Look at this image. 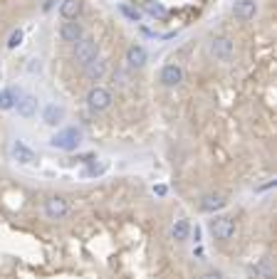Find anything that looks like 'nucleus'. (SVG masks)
<instances>
[{
	"label": "nucleus",
	"mask_w": 277,
	"mask_h": 279,
	"mask_svg": "<svg viewBox=\"0 0 277 279\" xmlns=\"http://www.w3.org/2000/svg\"><path fill=\"white\" fill-rule=\"evenodd\" d=\"M82 141V131L79 129H65V131H57L52 136V146L55 148H62V151H74Z\"/></svg>",
	"instance_id": "nucleus-4"
},
{
	"label": "nucleus",
	"mask_w": 277,
	"mask_h": 279,
	"mask_svg": "<svg viewBox=\"0 0 277 279\" xmlns=\"http://www.w3.org/2000/svg\"><path fill=\"white\" fill-rule=\"evenodd\" d=\"M84 74H87V79L99 82V79L107 74V62H104V60H99V57H94L89 65H84Z\"/></svg>",
	"instance_id": "nucleus-13"
},
{
	"label": "nucleus",
	"mask_w": 277,
	"mask_h": 279,
	"mask_svg": "<svg viewBox=\"0 0 277 279\" xmlns=\"http://www.w3.org/2000/svg\"><path fill=\"white\" fill-rule=\"evenodd\" d=\"M161 84L163 87H178L181 82H183V70L178 67V65H166L163 70H161Z\"/></svg>",
	"instance_id": "nucleus-7"
},
{
	"label": "nucleus",
	"mask_w": 277,
	"mask_h": 279,
	"mask_svg": "<svg viewBox=\"0 0 277 279\" xmlns=\"http://www.w3.org/2000/svg\"><path fill=\"white\" fill-rule=\"evenodd\" d=\"M114 82H119V84H122V87H127V84H129V74H127V72H114Z\"/></svg>",
	"instance_id": "nucleus-24"
},
{
	"label": "nucleus",
	"mask_w": 277,
	"mask_h": 279,
	"mask_svg": "<svg viewBox=\"0 0 277 279\" xmlns=\"http://www.w3.org/2000/svg\"><path fill=\"white\" fill-rule=\"evenodd\" d=\"M233 12L238 20H253L258 12V0H235Z\"/></svg>",
	"instance_id": "nucleus-9"
},
{
	"label": "nucleus",
	"mask_w": 277,
	"mask_h": 279,
	"mask_svg": "<svg viewBox=\"0 0 277 279\" xmlns=\"http://www.w3.org/2000/svg\"><path fill=\"white\" fill-rule=\"evenodd\" d=\"M201 279H223V275H220L218 270H210V272H206Z\"/></svg>",
	"instance_id": "nucleus-25"
},
{
	"label": "nucleus",
	"mask_w": 277,
	"mask_h": 279,
	"mask_svg": "<svg viewBox=\"0 0 277 279\" xmlns=\"http://www.w3.org/2000/svg\"><path fill=\"white\" fill-rule=\"evenodd\" d=\"M250 272L255 275V279H275V265H273L270 257H265V260H260L258 265H253Z\"/></svg>",
	"instance_id": "nucleus-12"
},
{
	"label": "nucleus",
	"mask_w": 277,
	"mask_h": 279,
	"mask_svg": "<svg viewBox=\"0 0 277 279\" xmlns=\"http://www.w3.org/2000/svg\"><path fill=\"white\" fill-rule=\"evenodd\" d=\"M69 212V205H67V200L65 198H50L47 203H45V215L50 217V220H62L65 215Z\"/></svg>",
	"instance_id": "nucleus-5"
},
{
	"label": "nucleus",
	"mask_w": 277,
	"mask_h": 279,
	"mask_svg": "<svg viewBox=\"0 0 277 279\" xmlns=\"http://www.w3.org/2000/svg\"><path fill=\"white\" fill-rule=\"evenodd\" d=\"M210 235L215 237V240H230L233 235H235V222H233V217H228V215H218V217H213L210 220Z\"/></svg>",
	"instance_id": "nucleus-1"
},
{
	"label": "nucleus",
	"mask_w": 277,
	"mask_h": 279,
	"mask_svg": "<svg viewBox=\"0 0 277 279\" xmlns=\"http://www.w3.org/2000/svg\"><path fill=\"white\" fill-rule=\"evenodd\" d=\"M223 205H225V200L220 195H215V193H208V195H203V200H201V210H206V212H215V210H220Z\"/></svg>",
	"instance_id": "nucleus-18"
},
{
	"label": "nucleus",
	"mask_w": 277,
	"mask_h": 279,
	"mask_svg": "<svg viewBox=\"0 0 277 279\" xmlns=\"http://www.w3.org/2000/svg\"><path fill=\"white\" fill-rule=\"evenodd\" d=\"M60 37L65 40V42H77V40H82V25L77 22V20H67V22H62V27H60Z\"/></svg>",
	"instance_id": "nucleus-11"
},
{
	"label": "nucleus",
	"mask_w": 277,
	"mask_h": 279,
	"mask_svg": "<svg viewBox=\"0 0 277 279\" xmlns=\"http://www.w3.org/2000/svg\"><path fill=\"white\" fill-rule=\"evenodd\" d=\"M97 57V42L92 37H82L74 42V60L79 65H89Z\"/></svg>",
	"instance_id": "nucleus-3"
},
{
	"label": "nucleus",
	"mask_w": 277,
	"mask_h": 279,
	"mask_svg": "<svg viewBox=\"0 0 277 279\" xmlns=\"http://www.w3.org/2000/svg\"><path fill=\"white\" fill-rule=\"evenodd\" d=\"M148 12L156 15V17H166V7L158 5V2H148Z\"/></svg>",
	"instance_id": "nucleus-22"
},
{
	"label": "nucleus",
	"mask_w": 277,
	"mask_h": 279,
	"mask_svg": "<svg viewBox=\"0 0 277 279\" xmlns=\"http://www.w3.org/2000/svg\"><path fill=\"white\" fill-rule=\"evenodd\" d=\"M122 12H124L129 20H134V22H138V20H141V12H138V10H134V7H129V5H122Z\"/></svg>",
	"instance_id": "nucleus-23"
},
{
	"label": "nucleus",
	"mask_w": 277,
	"mask_h": 279,
	"mask_svg": "<svg viewBox=\"0 0 277 279\" xmlns=\"http://www.w3.org/2000/svg\"><path fill=\"white\" fill-rule=\"evenodd\" d=\"M12 156H15V161H17V163H22V166H35V163H37L35 151H32V148H27L22 141H15V146H12Z\"/></svg>",
	"instance_id": "nucleus-8"
},
{
	"label": "nucleus",
	"mask_w": 277,
	"mask_h": 279,
	"mask_svg": "<svg viewBox=\"0 0 277 279\" xmlns=\"http://www.w3.org/2000/svg\"><path fill=\"white\" fill-rule=\"evenodd\" d=\"M20 92H12V89H2L0 92V109H12L15 101H17Z\"/></svg>",
	"instance_id": "nucleus-19"
},
{
	"label": "nucleus",
	"mask_w": 277,
	"mask_h": 279,
	"mask_svg": "<svg viewBox=\"0 0 277 279\" xmlns=\"http://www.w3.org/2000/svg\"><path fill=\"white\" fill-rule=\"evenodd\" d=\"M62 116H65V109H62V106H55V104L45 106V114H42L45 124H50V126H57V124L62 121Z\"/></svg>",
	"instance_id": "nucleus-17"
},
{
	"label": "nucleus",
	"mask_w": 277,
	"mask_h": 279,
	"mask_svg": "<svg viewBox=\"0 0 277 279\" xmlns=\"http://www.w3.org/2000/svg\"><path fill=\"white\" fill-rule=\"evenodd\" d=\"M87 104L92 111H107L112 106V92L104 87H92L87 94Z\"/></svg>",
	"instance_id": "nucleus-2"
},
{
	"label": "nucleus",
	"mask_w": 277,
	"mask_h": 279,
	"mask_svg": "<svg viewBox=\"0 0 277 279\" xmlns=\"http://www.w3.org/2000/svg\"><path fill=\"white\" fill-rule=\"evenodd\" d=\"M20 42H22V30L17 27V30H12V32H10V37H7V47H10V50H15Z\"/></svg>",
	"instance_id": "nucleus-20"
},
{
	"label": "nucleus",
	"mask_w": 277,
	"mask_h": 279,
	"mask_svg": "<svg viewBox=\"0 0 277 279\" xmlns=\"http://www.w3.org/2000/svg\"><path fill=\"white\" fill-rule=\"evenodd\" d=\"M171 235H173V240L176 242H186L188 237H191V222L188 220H176L173 222V227H171Z\"/></svg>",
	"instance_id": "nucleus-15"
},
{
	"label": "nucleus",
	"mask_w": 277,
	"mask_h": 279,
	"mask_svg": "<svg viewBox=\"0 0 277 279\" xmlns=\"http://www.w3.org/2000/svg\"><path fill=\"white\" fill-rule=\"evenodd\" d=\"M210 52H213L215 60L228 62V60L233 57V42H230L228 37H215V40L210 42Z\"/></svg>",
	"instance_id": "nucleus-6"
},
{
	"label": "nucleus",
	"mask_w": 277,
	"mask_h": 279,
	"mask_svg": "<svg viewBox=\"0 0 277 279\" xmlns=\"http://www.w3.org/2000/svg\"><path fill=\"white\" fill-rule=\"evenodd\" d=\"M127 62H129L132 70L143 67V65H146V50H143L141 45H132V47L127 50Z\"/></svg>",
	"instance_id": "nucleus-14"
},
{
	"label": "nucleus",
	"mask_w": 277,
	"mask_h": 279,
	"mask_svg": "<svg viewBox=\"0 0 277 279\" xmlns=\"http://www.w3.org/2000/svg\"><path fill=\"white\" fill-rule=\"evenodd\" d=\"M104 171H107V163H99V166H97V163H92V166L84 171V176H102Z\"/></svg>",
	"instance_id": "nucleus-21"
},
{
	"label": "nucleus",
	"mask_w": 277,
	"mask_h": 279,
	"mask_svg": "<svg viewBox=\"0 0 277 279\" xmlns=\"http://www.w3.org/2000/svg\"><path fill=\"white\" fill-rule=\"evenodd\" d=\"M15 109H17V114L20 116H25V119H30V116H35V111H37V99L32 96V94H20L17 96V101H15Z\"/></svg>",
	"instance_id": "nucleus-10"
},
{
	"label": "nucleus",
	"mask_w": 277,
	"mask_h": 279,
	"mask_svg": "<svg viewBox=\"0 0 277 279\" xmlns=\"http://www.w3.org/2000/svg\"><path fill=\"white\" fill-rule=\"evenodd\" d=\"M60 12H62L65 20H77V15L82 12V2L79 0H62Z\"/></svg>",
	"instance_id": "nucleus-16"
}]
</instances>
